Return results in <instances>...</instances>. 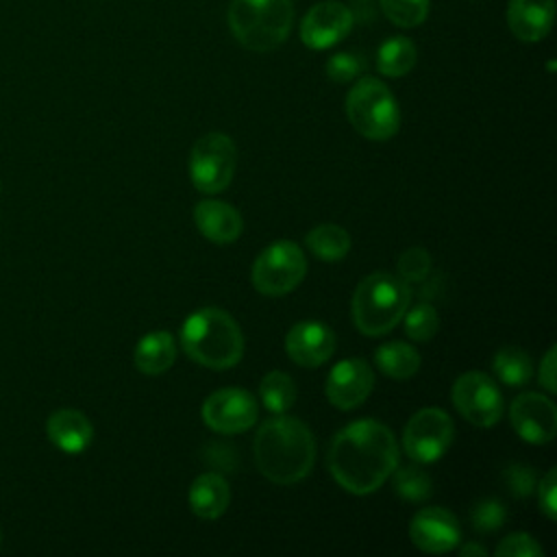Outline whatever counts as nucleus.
Instances as JSON below:
<instances>
[{
    "label": "nucleus",
    "instance_id": "29",
    "mask_svg": "<svg viewBox=\"0 0 557 557\" xmlns=\"http://www.w3.org/2000/svg\"><path fill=\"white\" fill-rule=\"evenodd\" d=\"M403 324H405V335L409 339L426 342L437 333L440 318H437L435 307H431L429 302H418L409 311H405Z\"/></svg>",
    "mask_w": 557,
    "mask_h": 557
},
{
    "label": "nucleus",
    "instance_id": "32",
    "mask_svg": "<svg viewBox=\"0 0 557 557\" xmlns=\"http://www.w3.org/2000/svg\"><path fill=\"white\" fill-rule=\"evenodd\" d=\"M363 59L355 52H335L326 61V76L335 83H348L363 72Z\"/></svg>",
    "mask_w": 557,
    "mask_h": 557
},
{
    "label": "nucleus",
    "instance_id": "6",
    "mask_svg": "<svg viewBox=\"0 0 557 557\" xmlns=\"http://www.w3.org/2000/svg\"><path fill=\"white\" fill-rule=\"evenodd\" d=\"M346 115L352 128L372 141H385L400 126V111L389 87L374 78H359L346 96Z\"/></svg>",
    "mask_w": 557,
    "mask_h": 557
},
{
    "label": "nucleus",
    "instance_id": "21",
    "mask_svg": "<svg viewBox=\"0 0 557 557\" xmlns=\"http://www.w3.org/2000/svg\"><path fill=\"white\" fill-rule=\"evenodd\" d=\"M176 359L174 337L168 331H154L144 335L135 348V366L144 374H161Z\"/></svg>",
    "mask_w": 557,
    "mask_h": 557
},
{
    "label": "nucleus",
    "instance_id": "25",
    "mask_svg": "<svg viewBox=\"0 0 557 557\" xmlns=\"http://www.w3.org/2000/svg\"><path fill=\"white\" fill-rule=\"evenodd\" d=\"M492 368L500 383L509 387H520L531 381L533 361L531 357L518 346H503L492 361Z\"/></svg>",
    "mask_w": 557,
    "mask_h": 557
},
{
    "label": "nucleus",
    "instance_id": "26",
    "mask_svg": "<svg viewBox=\"0 0 557 557\" xmlns=\"http://www.w3.org/2000/svg\"><path fill=\"white\" fill-rule=\"evenodd\" d=\"M259 394H261L265 409H270L272 413H283L296 400V385L289 374H285L281 370H272L261 379Z\"/></svg>",
    "mask_w": 557,
    "mask_h": 557
},
{
    "label": "nucleus",
    "instance_id": "12",
    "mask_svg": "<svg viewBox=\"0 0 557 557\" xmlns=\"http://www.w3.org/2000/svg\"><path fill=\"white\" fill-rule=\"evenodd\" d=\"M355 17L348 4L339 0H322L313 4L300 22V39L311 50H326L339 44L352 30Z\"/></svg>",
    "mask_w": 557,
    "mask_h": 557
},
{
    "label": "nucleus",
    "instance_id": "5",
    "mask_svg": "<svg viewBox=\"0 0 557 557\" xmlns=\"http://www.w3.org/2000/svg\"><path fill=\"white\" fill-rule=\"evenodd\" d=\"M292 0H231L228 26L233 37L252 52L278 48L292 33Z\"/></svg>",
    "mask_w": 557,
    "mask_h": 557
},
{
    "label": "nucleus",
    "instance_id": "4",
    "mask_svg": "<svg viewBox=\"0 0 557 557\" xmlns=\"http://www.w3.org/2000/svg\"><path fill=\"white\" fill-rule=\"evenodd\" d=\"M409 300V283L389 272H372L355 289L352 320L363 335L389 333L403 320Z\"/></svg>",
    "mask_w": 557,
    "mask_h": 557
},
{
    "label": "nucleus",
    "instance_id": "16",
    "mask_svg": "<svg viewBox=\"0 0 557 557\" xmlns=\"http://www.w3.org/2000/svg\"><path fill=\"white\" fill-rule=\"evenodd\" d=\"M285 350L292 361L302 368L322 366L335 350L333 331L315 320L294 324L285 337Z\"/></svg>",
    "mask_w": 557,
    "mask_h": 557
},
{
    "label": "nucleus",
    "instance_id": "17",
    "mask_svg": "<svg viewBox=\"0 0 557 557\" xmlns=\"http://www.w3.org/2000/svg\"><path fill=\"white\" fill-rule=\"evenodd\" d=\"M555 17V0H509L507 24L516 39L533 44L548 35Z\"/></svg>",
    "mask_w": 557,
    "mask_h": 557
},
{
    "label": "nucleus",
    "instance_id": "22",
    "mask_svg": "<svg viewBox=\"0 0 557 557\" xmlns=\"http://www.w3.org/2000/svg\"><path fill=\"white\" fill-rule=\"evenodd\" d=\"M416 59H418V52L413 41L400 35L385 39L376 50V67L383 76H389V78L409 74L416 65Z\"/></svg>",
    "mask_w": 557,
    "mask_h": 557
},
{
    "label": "nucleus",
    "instance_id": "23",
    "mask_svg": "<svg viewBox=\"0 0 557 557\" xmlns=\"http://www.w3.org/2000/svg\"><path fill=\"white\" fill-rule=\"evenodd\" d=\"M374 361L379 370L392 379H409L420 368V355L405 342H387L376 348Z\"/></svg>",
    "mask_w": 557,
    "mask_h": 557
},
{
    "label": "nucleus",
    "instance_id": "37",
    "mask_svg": "<svg viewBox=\"0 0 557 557\" xmlns=\"http://www.w3.org/2000/svg\"><path fill=\"white\" fill-rule=\"evenodd\" d=\"M348 9L355 22H372L379 9V0H348Z\"/></svg>",
    "mask_w": 557,
    "mask_h": 557
},
{
    "label": "nucleus",
    "instance_id": "35",
    "mask_svg": "<svg viewBox=\"0 0 557 557\" xmlns=\"http://www.w3.org/2000/svg\"><path fill=\"white\" fill-rule=\"evenodd\" d=\"M537 500H540V509L548 520L557 518V472L555 468H550L537 485Z\"/></svg>",
    "mask_w": 557,
    "mask_h": 557
},
{
    "label": "nucleus",
    "instance_id": "36",
    "mask_svg": "<svg viewBox=\"0 0 557 557\" xmlns=\"http://www.w3.org/2000/svg\"><path fill=\"white\" fill-rule=\"evenodd\" d=\"M540 383L546 392H555L557 385H555V346H550L540 363Z\"/></svg>",
    "mask_w": 557,
    "mask_h": 557
},
{
    "label": "nucleus",
    "instance_id": "27",
    "mask_svg": "<svg viewBox=\"0 0 557 557\" xmlns=\"http://www.w3.org/2000/svg\"><path fill=\"white\" fill-rule=\"evenodd\" d=\"M392 487L396 496L409 503H422L431 496V479L418 466H396L392 470Z\"/></svg>",
    "mask_w": 557,
    "mask_h": 557
},
{
    "label": "nucleus",
    "instance_id": "24",
    "mask_svg": "<svg viewBox=\"0 0 557 557\" xmlns=\"http://www.w3.org/2000/svg\"><path fill=\"white\" fill-rule=\"evenodd\" d=\"M307 248L322 261H339L350 250V235L337 224H320L307 233Z\"/></svg>",
    "mask_w": 557,
    "mask_h": 557
},
{
    "label": "nucleus",
    "instance_id": "1",
    "mask_svg": "<svg viewBox=\"0 0 557 557\" xmlns=\"http://www.w3.org/2000/svg\"><path fill=\"white\" fill-rule=\"evenodd\" d=\"M333 479L350 494H370L398 466L394 433L376 420H357L344 426L326 455Z\"/></svg>",
    "mask_w": 557,
    "mask_h": 557
},
{
    "label": "nucleus",
    "instance_id": "3",
    "mask_svg": "<svg viewBox=\"0 0 557 557\" xmlns=\"http://www.w3.org/2000/svg\"><path fill=\"white\" fill-rule=\"evenodd\" d=\"M181 346L196 363L211 370H226L242 359L244 335L226 311L202 307L183 322Z\"/></svg>",
    "mask_w": 557,
    "mask_h": 557
},
{
    "label": "nucleus",
    "instance_id": "15",
    "mask_svg": "<svg viewBox=\"0 0 557 557\" xmlns=\"http://www.w3.org/2000/svg\"><path fill=\"white\" fill-rule=\"evenodd\" d=\"M413 546L424 553H448L459 544L461 531L457 518L444 507L420 509L409 524Z\"/></svg>",
    "mask_w": 557,
    "mask_h": 557
},
{
    "label": "nucleus",
    "instance_id": "7",
    "mask_svg": "<svg viewBox=\"0 0 557 557\" xmlns=\"http://www.w3.org/2000/svg\"><path fill=\"white\" fill-rule=\"evenodd\" d=\"M237 150L228 135L207 133L189 152V178L202 194H218L228 187L235 174Z\"/></svg>",
    "mask_w": 557,
    "mask_h": 557
},
{
    "label": "nucleus",
    "instance_id": "20",
    "mask_svg": "<svg viewBox=\"0 0 557 557\" xmlns=\"http://www.w3.org/2000/svg\"><path fill=\"white\" fill-rule=\"evenodd\" d=\"M189 507L198 518L215 520L220 518L231 500V492L226 481L215 472H205L196 476V481L189 487Z\"/></svg>",
    "mask_w": 557,
    "mask_h": 557
},
{
    "label": "nucleus",
    "instance_id": "38",
    "mask_svg": "<svg viewBox=\"0 0 557 557\" xmlns=\"http://www.w3.org/2000/svg\"><path fill=\"white\" fill-rule=\"evenodd\" d=\"M459 553L461 555H485V548L476 546V544H466V546H461Z\"/></svg>",
    "mask_w": 557,
    "mask_h": 557
},
{
    "label": "nucleus",
    "instance_id": "10",
    "mask_svg": "<svg viewBox=\"0 0 557 557\" xmlns=\"http://www.w3.org/2000/svg\"><path fill=\"white\" fill-rule=\"evenodd\" d=\"M457 411L476 426H492L503 416V396L498 385L483 372L461 374L450 389Z\"/></svg>",
    "mask_w": 557,
    "mask_h": 557
},
{
    "label": "nucleus",
    "instance_id": "28",
    "mask_svg": "<svg viewBox=\"0 0 557 557\" xmlns=\"http://www.w3.org/2000/svg\"><path fill=\"white\" fill-rule=\"evenodd\" d=\"M383 15L400 28H416L429 15V0H379Z\"/></svg>",
    "mask_w": 557,
    "mask_h": 557
},
{
    "label": "nucleus",
    "instance_id": "14",
    "mask_svg": "<svg viewBox=\"0 0 557 557\" xmlns=\"http://www.w3.org/2000/svg\"><path fill=\"white\" fill-rule=\"evenodd\" d=\"M374 387V374L361 359H344L326 376V398L337 409L359 407Z\"/></svg>",
    "mask_w": 557,
    "mask_h": 557
},
{
    "label": "nucleus",
    "instance_id": "34",
    "mask_svg": "<svg viewBox=\"0 0 557 557\" xmlns=\"http://www.w3.org/2000/svg\"><path fill=\"white\" fill-rule=\"evenodd\" d=\"M498 557H540L542 546L527 533H511L496 546Z\"/></svg>",
    "mask_w": 557,
    "mask_h": 557
},
{
    "label": "nucleus",
    "instance_id": "30",
    "mask_svg": "<svg viewBox=\"0 0 557 557\" xmlns=\"http://www.w3.org/2000/svg\"><path fill=\"white\" fill-rule=\"evenodd\" d=\"M505 518H507V509L498 498H481L470 511L472 529L479 533H492L500 529Z\"/></svg>",
    "mask_w": 557,
    "mask_h": 557
},
{
    "label": "nucleus",
    "instance_id": "39",
    "mask_svg": "<svg viewBox=\"0 0 557 557\" xmlns=\"http://www.w3.org/2000/svg\"><path fill=\"white\" fill-rule=\"evenodd\" d=\"M0 542H2V535H0Z\"/></svg>",
    "mask_w": 557,
    "mask_h": 557
},
{
    "label": "nucleus",
    "instance_id": "9",
    "mask_svg": "<svg viewBox=\"0 0 557 557\" xmlns=\"http://www.w3.org/2000/svg\"><path fill=\"white\" fill-rule=\"evenodd\" d=\"M455 437V424L444 409L426 407L416 411L403 433L405 453L418 463L440 459Z\"/></svg>",
    "mask_w": 557,
    "mask_h": 557
},
{
    "label": "nucleus",
    "instance_id": "33",
    "mask_svg": "<svg viewBox=\"0 0 557 557\" xmlns=\"http://www.w3.org/2000/svg\"><path fill=\"white\" fill-rule=\"evenodd\" d=\"M503 479L507 483V490L516 496V498H527L533 490H535V470L527 463H511L503 470Z\"/></svg>",
    "mask_w": 557,
    "mask_h": 557
},
{
    "label": "nucleus",
    "instance_id": "11",
    "mask_svg": "<svg viewBox=\"0 0 557 557\" xmlns=\"http://www.w3.org/2000/svg\"><path fill=\"white\" fill-rule=\"evenodd\" d=\"M259 405L255 396L239 387H224L202 403V422L224 435L242 433L257 422Z\"/></svg>",
    "mask_w": 557,
    "mask_h": 557
},
{
    "label": "nucleus",
    "instance_id": "31",
    "mask_svg": "<svg viewBox=\"0 0 557 557\" xmlns=\"http://www.w3.org/2000/svg\"><path fill=\"white\" fill-rule=\"evenodd\" d=\"M431 257L422 246H411L398 257V276L405 283H422L429 276Z\"/></svg>",
    "mask_w": 557,
    "mask_h": 557
},
{
    "label": "nucleus",
    "instance_id": "8",
    "mask_svg": "<svg viewBox=\"0 0 557 557\" xmlns=\"http://www.w3.org/2000/svg\"><path fill=\"white\" fill-rule=\"evenodd\" d=\"M305 272L307 261L302 250L289 239H278L265 246L255 259L252 285L263 296H283L302 281Z\"/></svg>",
    "mask_w": 557,
    "mask_h": 557
},
{
    "label": "nucleus",
    "instance_id": "2",
    "mask_svg": "<svg viewBox=\"0 0 557 557\" xmlns=\"http://www.w3.org/2000/svg\"><path fill=\"white\" fill-rule=\"evenodd\" d=\"M255 461L268 481L298 483L315 461V440L305 422L276 413L261 422L255 435Z\"/></svg>",
    "mask_w": 557,
    "mask_h": 557
},
{
    "label": "nucleus",
    "instance_id": "18",
    "mask_svg": "<svg viewBox=\"0 0 557 557\" xmlns=\"http://www.w3.org/2000/svg\"><path fill=\"white\" fill-rule=\"evenodd\" d=\"M198 231L213 244H231L242 235L244 222L239 211L222 200H202L194 209Z\"/></svg>",
    "mask_w": 557,
    "mask_h": 557
},
{
    "label": "nucleus",
    "instance_id": "13",
    "mask_svg": "<svg viewBox=\"0 0 557 557\" xmlns=\"http://www.w3.org/2000/svg\"><path fill=\"white\" fill-rule=\"evenodd\" d=\"M509 420L522 440L531 444H546L557 431V407L544 394L524 392L513 398Z\"/></svg>",
    "mask_w": 557,
    "mask_h": 557
},
{
    "label": "nucleus",
    "instance_id": "19",
    "mask_svg": "<svg viewBox=\"0 0 557 557\" xmlns=\"http://www.w3.org/2000/svg\"><path fill=\"white\" fill-rule=\"evenodd\" d=\"M48 440L67 455L83 453L94 440V426L85 413L76 409H59L46 422Z\"/></svg>",
    "mask_w": 557,
    "mask_h": 557
}]
</instances>
